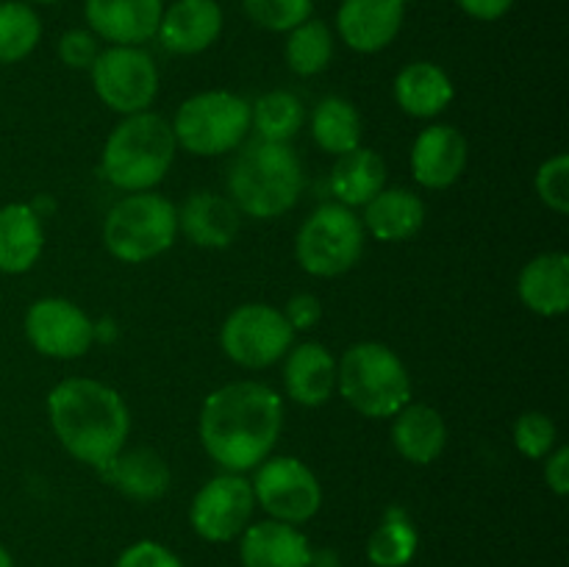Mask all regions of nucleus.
I'll return each mask as SVG.
<instances>
[{
  "label": "nucleus",
  "instance_id": "1",
  "mask_svg": "<svg viewBox=\"0 0 569 567\" xmlns=\"http://www.w3.org/2000/svg\"><path fill=\"white\" fill-rule=\"evenodd\" d=\"M283 400L261 381H231L203 400L198 431L206 454L226 472L256 470L276 448Z\"/></svg>",
  "mask_w": 569,
  "mask_h": 567
},
{
  "label": "nucleus",
  "instance_id": "2",
  "mask_svg": "<svg viewBox=\"0 0 569 567\" xmlns=\"http://www.w3.org/2000/svg\"><path fill=\"white\" fill-rule=\"evenodd\" d=\"M48 417L56 439L72 459L100 470L126 448L131 415L109 384L64 378L48 395Z\"/></svg>",
  "mask_w": 569,
  "mask_h": 567
},
{
  "label": "nucleus",
  "instance_id": "23",
  "mask_svg": "<svg viewBox=\"0 0 569 567\" xmlns=\"http://www.w3.org/2000/svg\"><path fill=\"white\" fill-rule=\"evenodd\" d=\"M426 222V203L420 195L403 187H383L370 203L365 206V231H370L378 242H406L420 233Z\"/></svg>",
  "mask_w": 569,
  "mask_h": 567
},
{
  "label": "nucleus",
  "instance_id": "24",
  "mask_svg": "<svg viewBox=\"0 0 569 567\" xmlns=\"http://www.w3.org/2000/svg\"><path fill=\"white\" fill-rule=\"evenodd\" d=\"M44 248L42 217L28 203L0 209V272L20 276L39 261Z\"/></svg>",
  "mask_w": 569,
  "mask_h": 567
},
{
  "label": "nucleus",
  "instance_id": "41",
  "mask_svg": "<svg viewBox=\"0 0 569 567\" xmlns=\"http://www.w3.org/2000/svg\"><path fill=\"white\" fill-rule=\"evenodd\" d=\"M309 567H342V561H339L337 550L322 548V550H311Z\"/></svg>",
  "mask_w": 569,
  "mask_h": 567
},
{
  "label": "nucleus",
  "instance_id": "7",
  "mask_svg": "<svg viewBox=\"0 0 569 567\" xmlns=\"http://www.w3.org/2000/svg\"><path fill=\"white\" fill-rule=\"evenodd\" d=\"M176 145L192 156H222L237 150L250 131V103L242 94L211 89L178 106L172 117Z\"/></svg>",
  "mask_w": 569,
  "mask_h": 567
},
{
  "label": "nucleus",
  "instance_id": "4",
  "mask_svg": "<svg viewBox=\"0 0 569 567\" xmlns=\"http://www.w3.org/2000/svg\"><path fill=\"white\" fill-rule=\"evenodd\" d=\"M176 133L161 115L139 111L122 117L103 145V176L122 192H150L170 172Z\"/></svg>",
  "mask_w": 569,
  "mask_h": 567
},
{
  "label": "nucleus",
  "instance_id": "37",
  "mask_svg": "<svg viewBox=\"0 0 569 567\" xmlns=\"http://www.w3.org/2000/svg\"><path fill=\"white\" fill-rule=\"evenodd\" d=\"M114 567H183V561L161 543L139 539V543L128 545V548L122 550Z\"/></svg>",
  "mask_w": 569,
  "mask_h": 567
},
{
  "label": "nucleus",
  "instance_id": "8",
  "mask_svg": "<svg viewBox=\"0 0 569 567\" xmlns=\"http://www.w3.org/2000/svg\"><path fill=\"white\" fill-rule=\"evenodd\" d=\"M365 226L353 209L326 203L311 211L295 237V259L309 276L337 278L359 265L365 253Z\"/></svg>",
  "mask_w": 569,
  "mask_h": 567
},
{
  "label": "nucleus",
  "instance_id": "38",
  "mask_svg": "<svg viewBox=\"0 0 569 567\" xmlns=\"http://www.w3.org/2000/svg\"><path fill=\"white\" fill-rule=\"evenodd\" d=\"M283 317L292 326V331H311V328L320 326L322 320V304L317 295L311 292H298L287 300L283 306Z\"/></svg>",
  "mask_w": 569,
  "mask_h": 567
},
{
  "label": "nucleus",
  "instance_id": "3",
  "mask_svg": "<svg viewBox=\"0 0 569 567\" xmlns=\"http://www.w3.org/2000/svg\"><path fill=\"white\" fill-rule=\"evenodd\" d=\"M303 189V167L298 153L283 142H256L244 145L228 170V198L239 209V215L256 220L281 217L298 203Z\"/></svg>",
  "mask_w": 569,
  "mask_h": 567
},
{
  "label": "nucleus",
  "instance_id": "6",
  "mask_svg": "<svg viewBox=\"0 0 569 567\" xmlns=\"http://www.w3.org/2000/svg\"><path fill=\"white\" fill-rule=\"evenodd\" d=\"M176 233L178 209L156 192H128L103 220L106 250L126 265H142L167 253Z\"/></svg>",
  "mask_w": 569,
  "mask_h": 567
},
{
  "label": "nucleus",
  "instance_id": "20",
  "mask_svg": "<svg viewBox=\"0 0 569 567\" xmlns=\"http://www.w3.org/2000/svg\"><path fill=\"white\" fill-rule=\"evenodd\" d=\"M283 387L300 406H322L337 389V359L320 342H300L283 356Z\"/></svg>",
  "mask_w": 569,
  "mask_h": 567
},
{
  "label": "nucleus",
  "instance_id": "18",
  "mask_svg": "<svg viewBox=\"0 0 569 567\" xmlns=\"http://www.w3.org/2000/svg\"><path fill=\"white\" fill-rule=\"evenodd\" d=\"M239 537V559L244 567H309L311 545L298 526L261 520L250 523Z\"/></svg>",
  "mask_w": 569,
  "mask_h": 567
},
{
  "label": "nucleus",
  "instance_id": "19",
  "mask_svg": "<svg viewBox=\"0 0 569 567\" xmlns=\"http://www.w3.org/2000/svg\"><path fill=\"white\" fill-rule=\"evenodd\" d=\"M242 217L231 198L214 192H194L178 209V231L198 248L220 250L237 239Z\"/></svg>",
  "mask_w": 569,
  "mask_h": 567
},
{
  "label": "nucleus",
  "instance_id": "16",
  "mask_svg": "<svg viewBox=\"0 0 569 567\" xmlns=\"http://www.w3.org/2000/svg\"><path fill=\"white\" fill-rule=\"evenodd\" d=\"M222 9L217 0H176L161 11L159 37L161 48L176 56H194L209 50L220 39Z\"/></svg>",
  "mask_w": 569,
  "mask_h": 567
},
{
  "label": "nucleus",
  "instance_id": "32",
  "mask_svg": "<svg viewBox=\"0 0 569 567\" xmlns=\"http://www.w3.org/2000/svg\"><path fill=\"white\" fill-rule=\"evenodd\" d=\"M333 56V37L326 22L306 20L289 31L287 39V64L295 76L311 78L320 76Z\"/></svg>",
  "mask_w": 569,
  "mask_h": 567
},
{
  "label": "nucleus",
  "instance_id": "33",
  "mask_svg": "<svg viewBox=\"0 0 569 567\" xmlns=\"http://www.w3.org/2000/svg\"><path fill=\"white\" fill-rule=\"evenodd\" d=\"M244 11L256 26L267 28V31H292L300 22L311 17L315 3L311 0H242Z\"/></svg>",
  "mask_w": 569,
  "mask_h": 567
},
{
  "label": "nucleus",
  "instance_id": "36",
  "mask_svg": "<svg viewBox=\"0 0 569 567\" xmlns=\"http://www.w3.org/2000/svg\"><path fill=\"white\" fill-rule=\"evenodd\" d=\"M100 53L98 37L87 28H72L59 39V59L64 61L70 70H92L94 59Z\"/></svg>",
  "mask_w": 569,
  "mask_h": 567
},
{
  "label": "nucleus",
  "instance_id": "9",
  "mask_svg": "<svg viewBox=\"0 0 569 567\" xmlns=\"http://www.w3.org/2000/svg\"><path fill=\"white\" fill-rule=\"evenodd\" d=\"M228 359L248 370H264L281 361L295 345V331L281 309L270 304L237 306L220 328Z\"/></svg>",
  "mask_w": 569,
  "mask_h": 567
},
{
  "label": "nucleus",
  "instance_id": "13",
  "mask_svg": "<svg viewBox=\"0 0 569 567\" xmlns=\"http://www.w3.org/2000/svg\"><path fill=\"white\" fill-rule=\"evenodd\" d=\"M26 337L50 359H81L94 342V322L72 300L42 298L26 311Z\"/></svg>",
  "mask_w": 569,
  "mask_h": 567
},
{
  "label": "nucleus",
  "instance_id": "5",
  "mask_svg": "<svg viewBox=\"0 0 569 567\" xmlns=\"http://www.w3.org/2000/svg\"><path fill=\"white\" fill-rule=\"evenodd\" d=\"M337 389L359 415L383 420L411 400V376L383 342H356L337 361Z\"/></svg>",
  "mask_w": 569,
  "mask_h": 567
},
{
  "label": "nucleus",
  "instance_id": "15",
  "mask_svg": "<svg viewBox=\"0 0 569 567\" xmlns=\"http://www.w3.org/2000/svg\"><path fill=\"white\" fill-rule=\"evenodd\" d=\"M467 167V139L459 128L428 126L411 145V176L426 189H448L461 178Z\"/></svg>",
  "mask_w": 569,
  "mask_h": 567
},
{
  "label": "nucleus",
  "instance_id": "25",
  "mask_svg": "<svg viewBox=\"0 0 569 567\" xmlns=\"http://www.w3.org/2000/svg\"><path fill=\"white\" fill-rule=\"evenodd\" d=\"M392 445L411 465H431L448 445V426L442 415L428 404H406L395 415Z\"/></svg>",
  "mask_w": 569,
  "mask_h": 567
},
{
  "label": "nucleus",
  "instance_id": "35",
  "mask_svg": "<svg viewBox=\"0 0 569 567\" xmlns=\"http://www.w3.org/2000/svg\"><path fill=\"white\" fill-rule=\"evenodd\" d=\"M537 187L539 200L548 206L556 215H567L569 211V156L559 153L553 159L545 161L537 170Z\"/></svg>",
  "mask_w": 569,
  "mask_h": 567
},
{
  "label": "nucleus",
  "instance_id": "43",
  "mask_svg": "<svg viewBox=\"0 0 569 567\" xmlns=\"http://www.w3.org/2000/svg\"><path fill=\"white\" fill-rule=\"evenodd\" d=\"M31 3H56V0H31Z\"/></svg>",
  "mask_w": 569,
  "mask_h": 567
},
{
  "label": "nucleus",
  "instance_id": "12",
  "mask_svg": "<svg viewBox=\"0 0 569 567\" xmlns=\"http://www.w3.org/2000/svg\"><path fill=\"white\" fill-rule=\"evenodd\" d=\"M253 509V484L242 472H222L198 489L189 523L206 543H231L250 526Z\"/></svg>",
  "mask_w": 569,
  "mask_h": 567
},
{
  "label": "nucleus",
  "instance_id": "31",
  "mask_svg": "<svg viewBox=\"0 0 569 567\" xmlns=\"http://www.w3.org/2000/svg\"><path fill=\"white\" fill-rule=\"evenodd\" d=\"M42 22L37 11L20 0L0 3V64H17L37 50Z\"/></svg>",
  "mask_w": 569,
  "mask_h": 567
},
{
  "label": "nucleus",
  "instance_id": "10",
  "mask_svg": "<svg viewBox=\"0 0 569 567\" xmlns=\"http://www.w3.org/2000/svg\"><path fill=\"white\" fill-rule=\"evenodd\" d=\"M94 94L117 115H139L153 106L159 94V70L156 61L142 48L111 44L100 50L92 70Z\"/></svg>",
  "mask_w": 569,
  "mask_h": 567
},
{
  "label": "nucleus",
  "instance_id": "27",
  "mask_svg": "<svg viewBox=\"0 0 569 567\" xmlns=\"http://www.w3.org/2000/svg\"><path fill=\"white\" fill-rule=\"evenodd\" d=\"M383 187H387V165L376 150L359 145L333 161L331 192L337 195V203L348 206V209L367 206Z\"/></svg>",
  "mask_w": 569,
  "mask_h": 567
},
{
  "label": "nucleus",
  "instance_id": "21",
  "mask_svg": "<svg viewBox=\"0 0 569 567\" xmlns=\"http://www.w3.org/2000/svg\"><path fill=\"white\" fill-rule=\"evenodd\" d=\"M98 472L109 487L139 504L164 498L172 484L170 467L153 448H122Z\"/></svg>",
  "mask_w": 569,
  "mask_h": 567
},
{
  "label": "nucleus",
  "instance_id": "17",
  "mask_svg": "<svg viewBox=\"0 0 569 567\" xmlns=\"http://www.w3.org/2000/svg\"><path fill=\"white\" fill-rule=\"evenodd\" d=\"M164 0H87V22L94 37L111 44H131L156 37Z\"/></svg>",
  "mask_w": 569,
  "mask_h": 567
},
{
  "label": "nucleus",
  "instance_id": "14",
  "mask_svg": "<svg viewBox=\"0 0 569 567\" xmlns=\"http://www.w3.org/2000/svg\"><path fill=\"white\" fill-rule=\"evenodd\" d=\"M406 17V0H342L339 37L356 53H378L395 42Z\"/></svg>",
  "mask_w": 569,
  "mask_h": 567
},
{
  "label": "nucleus",
  "instance_id": "22",
  "mask_svg": "<svg viewBox=\"0 0 569 567\" xmlns=\"http://www.w3.org/2000/svg\"><path fill=\"white\" fill-rule=\"evenodd\" d=\"M522 306L539 317H561L569 309V256L565 250L539 253L517 278Z\"/></svg>",
  "mask_w": 569,
  "mask_h": 567
},
{
  "label": "nucleus",
  "instance_id": "40",
  "mask_svg": "<svg viewBox=\"0 0 569 567\" xmlns=\"http://www.w3.org/2000/svg\"><path fill=\"white\" fill-rule=\"evenodd\" d=\"M456 3H459V9L465 11V14H470L472 20L492 22L500 20L503 14H509L515 0H456Z\"/></svg>",
  "mask_w": 569,
  "mask_h": 567
},
{
  "label": "nucleus",
  "instance_id": "34",
  "mask_svg": "<svg viewBox=\"0 0 569 567\" xmlns=\"http://www.w3.org/2000/svg\"><path fill=\"white\" fill-rule=\"evenodd\" d=\"M559 442V428L545 411H526L515 422V445L526 459H545Z\"/></svg>",
  "mask_w": 569,
  "mask_h": 567
},
{
  "label": "nucleus",
  "instance_id": "26",
  "mask_svg": "<svg viewBox=\"0 0 569 567\" xmlns=\"http://www.w3.org/2000/svg\"><path fill=\"white\" fill-rule=\"evenodd\" d=\"M453 81L433 61H411L395 78V100L417 120H433L453 100Z\"/></svg>",
  "mask_w": 569,
  "mask_h": 567
},
{
  "label": "nucleus",
  "instance_id": "29",
  "mask_svg": "<svg viewBox=\"0 0 569 567\" xmlns=\"http://www.w3.org/2000/svg\"><path fill=\"white\" fill-rule=\"evenodd\" d=\"M306 111L298 94L287 92V89H272V92L261 94L256 103H250V128H256L259 139L264 142H283L303 128Z\"/></svg>",
  "mask_w": 569,
  "mask_h": 567
},
{
  "label": "nucleus",
  "instance_id": "42",
  "mask_svg": "<svg viewBox=\"0 0 569 567\" xmlns=\"http://www.w3.org/2000/svg\"><path fill=\"white\" fill-rule=\"evenodd\" d=\"M0 567H14V559H11V554L3 545H0Z\"/></svg>",
  "mask_w": 569,
  "mask_h": 567
},
{
  "label": "nucleus",
  "instance_id": "28",
  "mask_svg": "<svg viewBox=\"0 0 569 567\" xmlns=\"http://www.w3.org/2000/svg\"><path fill=\"white\" fill-rule=\"evenodd\" d=\"M311 137L326 153L345 156L361 145V115L350 100L322 98L311 111Z\"/></svg>",
  "mask_w": 569,
  "mask_h": 567
},
{
  "label": "nucleus",
  "instance_id": "39",
  "mask_svg": "<svg viewBox=\"0 0 569 567\" xmlns=\"http://www.w3.org/2000/svg\"><path fill=\"white\" fill-rule=\"evenodd\" d=\"M545 484L553 489L559 498H565L569 493V448L561 445V448H553L548 456H545Z\"/></svg>",
  "mask_w": 569,
  "mask_h": 567
},
{
  "label": "nucleus",
  "instance_id": "30",
  "mask_svg": "<svg viewBox=\"0 0 569 567\" xmlns=\"http://www.w3.org/2000/svg\"><path fill=\"white\" fill-rule=\"evenodd\" d=\"M417 545L420 537L415 523L406 517V511L389 509L381 526L367 539V559L376 567H406L415 559Z\"/></svg>",
  "mask_w": 569,
  "mask_h": 567
},
{
  "label": "nucleus",
  "instance_id": "11",
  "mask_svg": "<svg viewBox=\"0 0 569 567\" xmlns=\"http://www.w3.org/2000/svg\"><path fill=\"white\" fill-rule=\"evenodd\" d=\"M256 504L270 515V520L300 523L311 520L322 506V487L311 467L295 456H267L256 467L253 481Z\"/></svg>",
  "mask_w": 569,
  "mask_h": 567
}]
</instances>
